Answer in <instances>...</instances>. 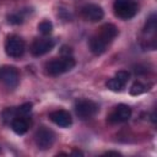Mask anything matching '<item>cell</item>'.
Here are the masks:
<instances>
[{
	"label": "cell",
	"mask_w": 157,
	"mask_h": 157,
	"mask_svg": "<svg viewBox=\"0 0 157 157\" xmlns=\"http://www.w3.org/2000/svg\"><path fill=\"white\" fill-rule=\"evenodd\" d=\"M54 39L50 38H37L31 45V53L34 56H40L49 53L54 48Z\"/></svg>",
	"instance_id": "8"
},
{
	"label": "cell",
	"mask_w": 157,
	"mask_h": 157,
	"mask_svg": "<svg viewBox=\"0 0 157 157\" xmlns=\"http://www.w3.org/2000/svg\"><path fill=\"white\" fill-rule=\"evenodd\" d=\"M113 9L115 16L121 20H130L139 11V6L134 0H115Z\"/></svg>",
	"instance_id": "2"
},
{
	"label": "cell",
	"mask_w": 157,
	"mask_h": 157,
	"mask_svg": "<svg viewBox=\"0 0 157 157\" xmlns=\"http://www.w3.org/2000/svg\"><path fill=\"white\" fill-rule=\"evenodd\" d=\"M26 44L18 36H9L5 42V52L11 58H21L25 54Z\"/></svg>",
	"instance_id": "3"
},
{
	"label": "cell",
	"mask_w": 157,
	"mask_h": 157,
	"mask_svg": "<svg viewBox=\"0 0 157 157\" xmlns=\"http://www.w3.org/2000/svg\"><path fill=\"white\" fill-rule=\"evenodd\" d=\"M32 110V104L31 103H25L20 107H17V113H18V117H22V118H26Z\"/></svg>",
	"instance_id": "19"
},
{
	"label": "cell",
	"mask_w": 157,
	"mask_h": 157,
	"mask_svg": "<svg viewBox=\"0 0 157 157\" xmlns=\"http://www.w3.org/2000/svg\"><path fill=\"white\" fill-rule=\"evenodd\" d=\"M156 29H157V16L155 13H152L146 23H145V27H144V34L148 36V37H152L155 39V34H156Z\"/></svg>",
	"instance_id": "14"
},
{
	"label": "cell",
	"mask_w": 157,
	"mask_h": 157,
	"mask_svg": "<svg viewBox=\"0 0 157 157\" xmlns=\"http://www.w3.org/2000/svg\"><path fill=\"white\" fill-rule=\"evenodd\" d=\"M148 87H150V86H147V85H145V83H142V82H140V81H136V82L131 86V88H130V94H132V96H139V94H141V93L148 91V90H150Z\"/></svg>",
	"instance_id": "16"
},
{
	"label": "cell",
	"mask_w": 157,
	"mask_h": 157,
	"mask_svg": "<svg viewBox=\"0 0 157 157\" xmlns=\"http://www.w3.org/2000/svg\"><path fill=\"white\" fill-rule=\"evenodd\" d=\"M0 82H2L7 88H16L20 82V74L15 66L4 65L0 67Z\"/></svg>",
	"instance_id": "4"
},
{
	"label": "cell",
	"mask_w": 157,
	"mask_h": 157,
	"mask_svg": "<svg viewBox=\"0 0 157 157\" xmlns=\"http://www.w3.org/2000/svg\"><path fill=\"white\" fill-rule=\"evenodd\" d=\"M61 54H63L64 56H70L71 49H70L69 47H63V48H61Z\"/></svg>",
	"instance_id": "22"
},
{
	"label": "cell",
	"mask_w": 157,
	"mask_h": 157,
	"mask_svg": "<svg viewBox=\"0 0 157 157\" xmlns=\"http://www.w3.org/2000/svg\"><path fill=\"white\" fill-rule=\"evenodd\" d=\"M131 117V108L126 104H118L107 117L109 124H120L125 123Z\"/></svg>",
	"instance_id": "6"
},
{
	"label": "cell",
	"mask_w": 157,
	"mask_h": 157,
	"mask_svg": "<svg viewBox=\"0 0 157 157\" xmlns=\"http://www.w3.org/2000/svg\"><path fill=\"white\" fill-rule=\"evenodd\" d=\"M49 118L54 124H56L60 128H69L72 124V118H71L70 113L67 110H64V109L52 112L49 114Z\"/></svg>",
	"instance_id": "10"
},
{
	"label": "cell",
	"mask_w": 157,
	"mask_h": 157,
	"mask_svg": "<svg viewBox=\"0 0 157 157\" xmlns=\"http://www.w3.org/2000/svg\"><path fill=\"white\" fill-rule=\"evenodd\" d=\"M34 140L36 144L38 146V148L40 150H48L53 146L54 141H55V134L48 129V128H39L34 135Z\"/></svg>",
	"instance_id": "7"
},
{
	"label": "cell",
	"mask_w": 157,
	"mask_h": 157,
	"mask_svg": "<svg viewBox=\"0 0 157 157\" xmlns=\"http://www.w3.org/2000/svg\"><path fill=\"white\" fill-rule=\"evenodd\" d=\"M10 125H11V129L17 135H23L28 130V121L26 120V118H22V117H18V118L13 119Z\"/></svg>",
	"instance_id": "13"
},
{
	"label": "cell",
	"mask_w": 157,
	"mask_h": 157,
	"mask_svg": "<svg viewBox=\"0 0 157 157\" xmlns=\"http://www.w3.org/2000/svg\"><path fill=\"white\" fill-rule=\"evenodd\" d=\"M115 77H117L121 83L126 85L128 81L130 80V72H129V71H125V70H120V71H118V72L115 74Z\"/></svg>",
	"instance_id": "20"
},
{
	"label": "cell",
	"mask_w": 157,
	"mask_h": 157,
	"mask_svg": "<svg viewBox=\"0 0 157 157\" xmlns=\"http://www.w3.org/2000/svg\"><path fill=\"white\" fill-rule=\"evenodd\" d=\"M88 45H90L91 52H92L94 55H101V54H103V53L107 50V47H108V44H107L103 39H101L97 33L91 37Z\"/></svg>",
	"instance_id": "12"
},
{
	"label": "cell",
	"mask_w": 157,
	"mask_h": 157,
	"mask_svg": "<svg viewBox=\"0 0 157 157\" xmlns=\"http://www.w3.org/2000/svg\"><path fill=\"white\" fill-rule=\"evenodd\" d=\"M107 87L110 90V91H114V92H120L124 87H125V85L124 83H121L115 76L114 77H112V78H109L108 81H107Z\"/></svg>",
	"instance_id": "17"
},
{
	"label": "cell",
	"mask_w": 157,
	"mask_h": 157,
	"mask_svg": "<svg viewBox=\"0 0 157 157\" xmlns=\"http://www.w3.org/2000/svg\"><path fill=\"white\" fill-rule=\"evenodd\" d=\"M75 65H76V63L71 56H63L60 59L50 60L45 65V70H47L48 75L58 76V75H61L64 72L70 71L71 69H74Z\"/></svg>",
	"instance_id": "1"
},
{
	"label": "cell",
	"mask_w": 157,
	"mask_h": 157,
	"mask_svg": "<svg viewBox=\"0 0 157 157\" xmlns=\"http://www.w3.org/2000/svg\"><path fill=\"white\" fill-rule=\"evenodd\" d=\"M81 15L86 21L90 22H98L103 18L104 16V11L103 9L97 5V4H88L86 6L82 7L81 10Z\"/></svg>",
	"instance_id": "9"
},
{
	"label": "cell",
	"mask_w": 157,
	"mask_h": 157,
	"mask_svg": "<svg viewBox=\"0 0 157 157\" xmlns=\"http://www.w3.org/2000/svg\"><path fill=\"white\" fill-rule=\"evenodd\" d=\"M75 112L81 119H91L98 112V105L91 99H80L75 104Z\"/></svg>",
	"instance_id": "5"
},
{
	"label": "cell",
	"mask_w": 157,
	"mask_h": 157,
	"mask_svg": "<svg viewBox=\"0 0 157 157\" xmlns=\"http://www.w3.org/2000/svg\"><path fill=\"white\" fill-rule=\"evenodd\" d=\"M38 31L43 34V36H48L52 33L53 31V23L50 21H42L39 25H38Z\"/></svg>",
	"instance_id": "18"
},
{
	"label": "cell",
	"mask_w": 157,
	"mask_h": 157,
	"mask_svg": "<svg viewBox=\"0 0 157 157\" xmlns=\"http://www.w3.org/2000/svg\"><path fill=\"white\" fill-rule=\"evenodd\" d=\"M97 34L99 36L101 39H103L107 44H109L118 36V28L113 23H105L99 28Z\"/></svg>",
	"instance_id": "11"
},
{
	"label": "cell",
	"mask_w": 157,
	"mask_h": 157,
	"mask_svg": "<svg viewBox=\"0 0 157 157\" xmlns=\"http://www.w3.org/2000/svg\"><path fill=\"white\" fill-rule=\"evenodd\" d=\"M18 118V113H17V108H6L2 112V120L6 124H11V121L13 119Z\"/></svg>",
	"instance_id": "15"
},
{
	"label": "cell",
	"mask_w": 157,
	"mask_h": 157,
	"mask_svg": "<svg viewBox=\"0 0 157 157\" xmlns=\"http://www.w3.org/2000/svg\"><path fill=\"white\" fill-rule=\"evenodd\" d=\"M7 21L11 25H21L23 22V17L20 13H11L7 16Z\"/></svg>",
	"instance_id": "21"
},
{
	"label": "cell",
	"mask_w": 157,
	"mask_h": 157,
	"mask_svg": "<svg viewBox=\"0 0 157 157\" xmlns=\"http://www.w3.org/2000/svg\"><path fill=\"white\" fill-rule=\"evenodd\" d=\"M105 155H120V153H118V152H113V151H109V152H107Z\"/></svg>",
	"instance_id": "23"
},
{
	"label": "cell",
	"mask_w": 157,
	"mask_h": 157,
	"mask_svg": "<svg viewBox=\"0 0 157 157\" xmlns=\"http://www.w3.org/2000/svg\"><path fill=\"white\" fill-rule=\"evenodd\" d=\"M72 155H82V152H80V151H74Z\"/></svg>",
	"instance_id": "24"
}]
</instances>
